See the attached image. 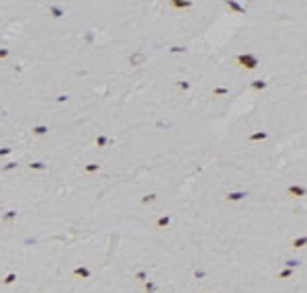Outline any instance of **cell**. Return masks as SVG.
Returning a JSON list of instances; mask_svg holds the SVG:
<instances>
[{
  "label": "cell",
  "mask_w": 307,
  "mask_h": 293,
  "mask_svg": "<svg viewBox=\"0 0 307 293\" xmlns=\"http://www.w3.org/2000/svg\"><path fill=\"white\" fill-rule=\"evenodd\" d=\"M240 62H242V64H248V68H256V66H258V59L252 58V55H242Z\"/></svg>",
  "instance_id": "obj_1"
},
{
  "label": "cell",
  "mask_w": 307,
  "mask_h": 293,
  "mask_svg": "<svg viewBox=\"0 0 307 293\" xmlns=\"http://www.w3.org/2000/svg\"><path fill=\"white\" fill-rule=\"evenodd\" d=\"M289 193H291V195H297V197H305L307 189L305 187H289Z\"/></svg>",
  "instance_id": "obj_2"
},
{
  "label": "cell",
  "mask_w": 307,
  "mask_h": 293,
  "mask_svg": "<svg viewBox=\"0 0 307 293\" xmlns=\"http://www.w3.org/2000/svg\"><path fill=\"white\" fill-rule=\"evenodd\" d=\"M305 244H307V236H305V238H299V240H295V242H293V246H295V248H303Z\"/></svg>",
  "instance_id": "obj_3"
},
{
  "label": "cell",
  "mask_w": 307,
  "mask_h": 293,
  "mask_svg": "<svg viewBox=\"0 0 307 293\" xmlns=\"http://www.w3.org/2000/svg\"><path fill=\"white\" fill-rule=\"evenodd\" d=\"M250 139H266V131H262V133H254Z\"/></svg>",
  "instance_id": "obj_4"
},
{
  "label": "cell",
  "mask_w": 307,
  "mask_h": 293,
  "mask_svg": "<svg viewBox=\"0 0 307 293\" xmlns=\"http://www.w3.org/2000/svg\"><path fill=\"white\" fill-rule=\"evenodd\" d=\"M266 86V82H262V80H256V82H254V88H264Z\"/></svg>",
  "instance_id": "obj_5"
},
{
  "label": "cell",
  "mask_w": 307,
  "mask_h": 293,
  "mask_svg": "<svg viewBox=\"0 0 307 293\" xmlns=\"http://www.w3.org/2000/svg\"><path fill=\"white\" fill-rule=\"evenodd\" d=\"M287 264H289V267H297L299 262H297V260H287Z\"/></svg>",
  "instance_id": "obj_6"
}]
</instances>
